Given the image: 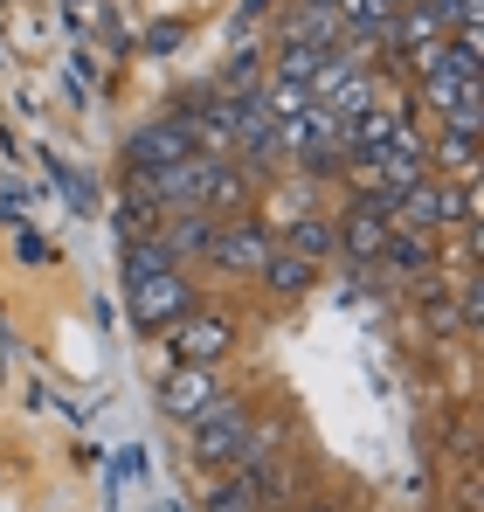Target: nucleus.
<instances>
[{"label": "nucleus", "instance_id": "1", "mask_svg": "<svg viewBox=\"0 0 484 512\" xmlns=\"http://www.w3.org/2000/svg\"><path fill=\"white\" fill-rule=\"evenodd\" d=\"M125 291H132V319H139V326H173L180 312H194L187 277L173 270V256H166L153 236L125 243Z\"/></svg>", "mask_w": 484, "mask_h": 512}, {"label": "nucleus", "instance_id": "2", "mask_svg": "<svg viewBox=\"0 0 484 512\" xmlns=\"http://www.w3.org/2000/svg\"><path fill=\"white\" fill-rule=\"evenodd\" d=\"M249 409L242 402H229V395H215L201 416H194V457L201 464H242L249 457Z\"/></svg>", "mask_w": 484, "mask_h": 512}, {"label": "nucleus", "instance_id": "3", "mask_svg": "<svg viewBox=\"0 0 484 512\" xmlns=\"http://www.w3.org/2000/svg\"><path fill=\"white\" fill-rule=\"evenodd\" d=\"M457 215H464V194H457V187H443V180H415L408 194L388 201V222L408 229V236H436V229H443V222H457Z\"/></svg>", "mask_w": 484, "mask_h": 512}, {"label": "nucleus", "instance_id": "4", "mask_svg": "<svg viewBox=\"0 0 484 512\" xmlns=\"http://www.w3.org/2000/svg\"><path fill=\"white\" fill-rule=\"evenodd\" d=\"M180 160H194V132L180 125V111H173V118H153L146 132L125 139V167H132V180H146V173H160V167H180Z\"/></svg>", "mask_w": 484, "mask_h": 512}, {"label": "nucleus", "instance_id": "5", "mask_svg": "<svg viewBox=\"0 0 484 512\" xmlns=\"http://www.w3.org/2000/svg\"><path fill=\"white\" fill-rule=\"evenodd\" d=\"M332 236H339V250L353 256V263H381L388 250V236H395V222H388V201H374V194H360L339 222H332Z\"/></svg>", "mask_w": 484, "mask_h": 512}, {"label": "nucleus", "instance_id": "6", "mask_svg": "<svg viewBox=\"0 0 484 512\" xmlns=\"http://www.w3.org/2000/svg\"><path fill=\"white\" fill-rule=\"evenodd\" d=\"M270 250H277V243H270V229H263V222H222V229H208V250H201V256H208L215 270L256 277Z\"/></svg>", "mask_w": 484, "mask_h": 512}, {"label": "nucleus", "instance_id": "7", "mask_svg": "<svg viewBox=\"0 0 484 512\" xmlns=\"http://www.w3.org/2000/svg\"><path fill=\"white\" fill-rule=\"evenodd\" d=\"M422 104L443 118V132H478L484 104H478V77H457V70H436L422 77Z\"/></svg>", "mask_w": 484, "mask_h": 512}, {"label": "nucleus", "instance_id": "8", "mask_svg": "<svg viewBox=\"0 0 484 512\" xmlns=\"http://www.w3.org/2000/svg\"><path fill=\"white\" fill-rule=\"evenodd\" d=\"M166 333H173V353H180V360H194V367H215V360L229 353V340H236V333H229V319H215V312H180Z\"/></svg>", "mask_w": 484, "mask_h": 512}, {"label": "nucleus", "instance_id": "9", "mask_svg": "<svg viewBox=\"0 0 484 512\" xmlns=\"http://www.w3.org/2000/svg\"><path fill=\"white\" fill-rule=\"evenodd\" d=\"M215 395H222V388H215V367H194V360H180V367L160 381V409L173 416V423H194Z\"/></svg>", "mask_w": 484, "mask_h": 512}, {"label": "nucleus", "instance_id": "10", "mask_svg": "<svg viewBox=\"0 0 484 512\" xmlns=\"http://www.w3.org/2000/svg\"><path fill=\"white\" fill-rule=\"evenodd\" d=\"M270 492V471L263 464H236V478H222L208 492V512H256V499Z\"/></svg>", "mask_w": 484, "mask_h": 512}, {"label": "nucleus", "instance_id": "11", "mask_svg": "<svg viewBox=\"0 0 484 512\" xmlns=\"http://www.w3.org/2000/svg\"><path fill=\"white\" fill-rule=\"evenodd\" d=\"M270 291H284V298H298V291H312L319 284V263L312 256H298V250H270L263 256V270H256Z\"/></svg>", "mask_w": 484, "mask_h": 512}, {"label": "nucleus", "instance_id": "12", "mask_svg": "<svg viewBox=\"0 0 484 512\" xmlns=\"http://www.w3.org/2000/svg\"><path fill=\"white\" fill-rule=\"evenodd\" d=\"M332 14L346 21V35H353V42H381V35H388V21L402 14V0H339Z\"/></svg>", "mask_w": 484, "mask_h": 512}, {"label": "nucleus", "instance_id": "13", "mask_svg": "<svg viewBox=\"0 0 484 512\" xmlns=\"http://www.w3.org/2000/svg\"><path fill=\"white\" fill-rule=\"evenodd\" d=\"M367 104H374V77H367V70H346V77L319 97V111H332V125H353Z\"/></svg>", "mask_w": 484, "mask_h": 512}, {"label": "nucleus", "instance_id": "14", "mask_svg": "<svg viewBox=\"0 0 484 512\" xmlns=\"http://www.w3.org/2000/svg\"><path fill=\"white\" fill-rule=\"evenodd\" d=\"M284 250H298V256H312V263H325V256L339 250V236H332V222H325V215H291Z\"/></svg>", "mask_w": 484, "mask_h": 512}, {"label": "nucleus", "instance_id": "15", "mask_svg": "<svg viewBox=\"0 0 484 512\" xmlns=\"http://www.w3.org/2000/svg\"><path fill=\"white\" fill-rule=\"evenodd\" d=\"M319 63H325V49H312V42H284V49H277V70H270V77H291V84L312 90Z\"/></svg>", "mask_w": 484, "mask_h": 512}, {"label": "nucleus", "instance_id": "16", "mask_svg": "<svg viewBox=\"0 0 484 512\" xmlns=\"http://www.w3.org/2000/svg\"><path fill=\"white\" fill-rule=\"evenodd\" d=\"M436 160H443V173L471 180V160H478V132H443V139H436Z\"/></svg>", "mask_w": 484, "mask_h": 512}, {"label": "nucleus", "instance_id": "17", "mask_svg": "<svg viewBox=\"0 0 484 512\" xmlns=\"http://www.w3.org/2000/svg\"><path fill=\"white\" fill-rule=\"evenodd\" d=\"M381 263L422 270V263H429V243H422V236H408V229H395V236H388V250H381Z\"/></svg>", "mask_w": 484, "mask_h": 512}, {"label": "nucleus", "instance_id": "18", "mask_svg": "<svg viewBox=\"0 0 484 512\" xmlns=\"http://www.w3.org/2000/svg\"><path fill=\"white\" fill-rule=\"evenodd\" d=\"M298 7H325V14H332V7H339V0H298Z\"/></svg>", "mask_w": 484, "mask_h": 512}, {"label": "nucleus", "instance_id": "19", "mask_svg": "<svg viewBox=\"0 0 484 512\" xmlns=\"http://www.w3.org/2000/svg\"><path fill=\"white\" fill-rule=\"evenodd\" d=\"M305 512H332V506H305Z\"/></svg>", "mask_w": 484, "mask_h": 512}, {"label": "nucleus", "instance_id": "20", "mask_svg": "<svg viewBox=\"0 0 484 512\" xmlns=\"http://www.w3.org/2000/svg\"><path fill=\"white\" fill-rule=\"evenodd\" d=\"M0 56H7V42H0Z\"/></svg>", "mask_w": 484, "mask_h": 512}]
</instances>
